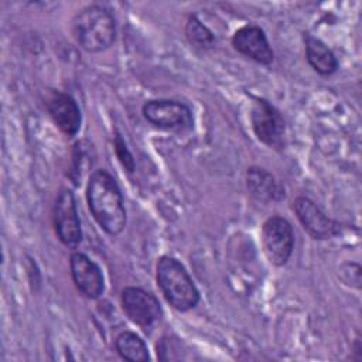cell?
Segmentation results:
<instances>
[{
  "mask_svg": "<svg viewBox=\"0 0 362 362\" xmlns=\"http://www.w3.org/2000/svg\"><path fill=\"white\" fill-rule=\"evenodd\" d=\"M115 348L126 361L144 362L150 359L146 342L133 331H122L115 339Z\"/></svg>",
  "mask_w": 362,
  "mask_h": 362,
  "instance_id": "9a60e30c",
  "label": "cell"
},
{
  "mask_svg": "<svg viewBox=\"0 0 362 362\" xmlns=\"http://www.w3.org/2000/svg\"><path fill=\"white\" fill-rule=\"evenodd\" d=\"M341 276H342L344 283L351 276V279L348 281V286L355 287V288H361V266L358 263L344 264L342 269H341Z\"/></svg>",
  "mask_w": 362,
  "mask_h": 362,
  "instance_id": "d6986e66",
  "label": "cell"
},
{
  "mask_svg": "<svg viewBox=\"0 0 362 362\" xmlns=\"http://www.w3.org/2000/svg\"><path fill=\"white\" fill-rule=\"evenodd\" d=\"M232 45L238 52L262 65H270L274 59L269 40L259 25H243L236 30L232 37Z\"/></svg>",
  "mask_w": 362,
  "mask_h": 362,
  "instance_id": "8fae6325",
  "label": "cell"
},
{
  "mask_svg": "<svg viewBox=\"0 0 362 362\" xmlns=\"http://www.w3.org/2000/svg\"><path fill=\"white\" fill-rule=\"evenodd\" d=\"M71 276L76 290L89 300H96L105 290L100 267L85 253L74 252L69 259Z\"/></svg>",
  "mask_w": 362,
  "mask_h": 362,
  "instance_id": "30bf717a",
  "label": "cell"
},
{
  "mask_svg": "<svg viewBox=\"0 0 362 362\" xmlns=\"http://www.w3.org/2000/svg\"><path fill=\"white\" fill-rule=\"evenodd\" d=\"M52 219L55 235L61 243L66 247H76L82 240V229L72 191L66 188L59 191L54 202Z\"/></svg>",
  "mask_w": 362,
  "mask_h": 362,
  "instance_id": "52a82bcc",
  "label": "cell"
},
{
  "mask_svg": "<svg viewBox=\"0 0 362 362\" xmlns=\"http://www.w3.org/2000/svg\"><path fill=\"white\" fill-rule=\"evenodd\" d=\"M72 34L86 52H102L110 48L116 40V23L107 8L92 4L74 17Z\"/></svg>",
  "mask_w": 362,
  "mask_h": 362,
  "instance_id": "7a4b0ae2",
  "label": "cell"
},
{
  "mask_svg": "<svg viewBox=\"0 0 362 362\" xmlns=\"http://www.w3.org/2000/svg\"><path fill=\"white\" fill-rule=\"evenodd\" d=\"M122 307L126 317L144 331L151 328L163 315L157 297L140 287H126L122 291Z\"/></svg>",
  "mask_w": 362,
  "mask_h": 362,
  "instance_id": "ba28073f",
  "label": "cell"
},
{
  "mask_svg": "<svg viewBox=\"0 0 362 362\" xmlns=\"http://www.w3.org/2000/svg\"><path fill=\"white\" fill-rule=\"evenodd\" d=\"M95 161V148L93 144L88 140H81L74 144L72 151V168L69 177L74 180L75 184H78L83 174L93 165Z\"/></svg>",
  "mask_w": 362,
  "mask_h": 362,
  "instance_id": "2e32d148",
  "label": "cell"
},
{
  "mask_svg": "<svg viewBox=\"0 0 362 362\" xmlns=\"http://www.w3.org/2000/svg\"><path fill=\"white\" fill-rule=\"evenodd\" d=\"M115 151H116V157L119 158V161L124 167V170L129 173H133L134 171V158H133L132 153L129 151L122 134L117 132L115 134Z\"/></svg>",
  "mask_w": 362,
  "mask_h": 362,
  "instance_id": "ac0fdd59",
  "label": "cell"
},
{
  "mask_svg": "<svg viewBox=\"0 0 362 362\" xmlns=\"http://www.w3.org/2000/svg\"><path fill=\"white\" fill-rule=\"evenodd\" d=\"M256 137L270 148L281 150L286 144V123L280 112L266 99L256 98L250 112Z\"/></svg>",
  "mask_w": 362,
  "mask_h": 362,
  "instance_id": "277c9868",
  "label": "cell"
},
{
  "mask_svg": "<svg viewBox=\"0 0 362 362\" xmlns=\"http://www.w3.org/2000/svg\"><path fill=\"white\" fill-rule=\"evenodd\" d=\"M305 58L310 66L320 75H332L338 69V59L334 52L317 37L304 34Z\"/></svg>",
  "mask_w": 362,
  "mask_h": 362,
  "instance_id": "5bb4252c",
  "label": "cell"
},
{
  "mask_svg": "<svg viewBox=\"0 0 362 362\" xmlns=\"http://www.w3.org/2000/svg\"><path fill=\"white\" fill-rule=\"evenodd\" d=\"M304 230L317 240L331 239L339 233L341 225L325 215L314 201L307 197H297L291 205Z\"/></svg>",
  "mask_w": 362,
  "mask_h": 362,
  "instance_id": "9c48e42d",
  "label": "cell"
},
{
  "mask_svg": "<svg viewBox=\"0 0 362 362\" xmlns=\"http://www.w3.org/2000/svg\"><path fill=\"white\" fill-rule=\"evenodd\" d=\"M246 187L250 195L262 202H279L286 198L284 187L267 170L260 167L247 168Z\"/></svg>",
  "mask_w": 362,
  "mask_h": 362,
  "instance_id": "4fadbf2b",
  "label": "cell"
},
{
  "mask_svg": "<svg viewBox=\"0 0 362 362\" xmlns=\"http://www.w3.org/2000/svg\"><path fill=\"white\" fill-rule=\"evenodd\" d=\"M156 280L167 303L177 311L185 313L199 303V291L184 267L171 256H161L156 266Z\"/></svg>",
  "mask_w": 362,
  "mask_h": 362,
  "instance_id": "3957f363",
  "label": "cell"
},
{
  "mask_svg": "<svg viewBox=\"0 0 362 362\" xmlns=\"http://www.w3.org/2000/svg\"><path fill=\"white\" fill-rule=\"evenodd\" d=\"M86 201L92 216L107 235L116 236L124 229L127 216L123 195L110 173L100 168L89 175Z\"/></svg>",
  "mask_w": 362,
  "mask_h": 362,
  "instance_id": "6da1fadb",
  "label": "cell"
},
{
  "mask_svg": "<svg viewBox=\"0 0 362 362\" xmlns=\"http://www.w3.org/2000/svg\"><path fill=\"white\" fill-rule=\"evenodd\" d=\"M185 37L191 45L201 49L212 48L215 44L214 33L195 14H191L185 23Z\"/></svg>",
  "mask_w": 362,
  "mask_h": 362,
  "instance_id": "e0dca14e",
  "label": "cell"
},
{
  "mask_svg": "<svg viewBox=\"0 0 362 362\" xmlns=\"http://www.w3.org/2000/svg\"><path fill=\"white\" fill-rule=\"evenodd\" d=\"M47 110L57 127L66 136H75L82 123L81 109L76 100L64 92L52 90L47 98Z\"/></svg>",
  "mask_w": 362,
  "mask_h": 362,
  "instance_id": "7c38bea8",
  "label": "cell"
},
{
  "mask_svg": "<svg viewBox=\"0 0 362 362\" xmlns=\"http://www.w3.org/2000/svg\"><path fill=\"white\" fill-rule=\"evenodd\" d=\"M141 113L153 126L164 130L184 132L192 129L194 116L189 106L173 99H151L147 100Z\"/></svg>",
  "mask_w": 362,
  "mask_h": 362,
  "instance_id": "5b68a950",
  "label": "cell"
},
{
  "mask_svg": "<svg viewBox=\"0 0 362 362\" xmlns=\"http://www.w3.org/2000/svg\"><path fill=\"white\" fill-rule=\"evenodd\" d=\"M262 247L272 264L277 267L284 266L294 247V230L291 223L281 216L269 218L262 226Z\"/></svg>",
  "mask_w": 362,
  "mask_h": 362,
  "instance_id": "8992f818",
  "label": "cell"
}]
</instances>
